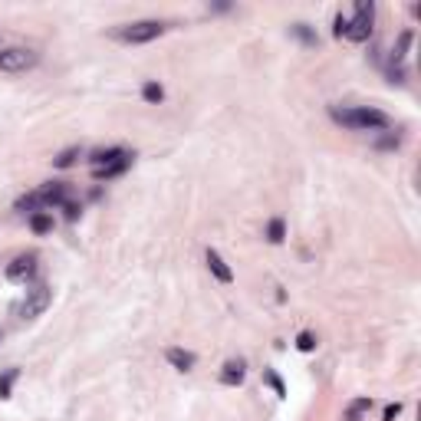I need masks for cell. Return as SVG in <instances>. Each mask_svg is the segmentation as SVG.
I'll return each instance as SVG.
<instances>
[{
  "mask_svg": "<svg viewBox=\"0 0 421 421\" xmlns=\"http://www.w3.org/2000/svg\"><path fill=\"white\" fill-rule=\"evenodd\" d=\"M329 116L333 122L346 125V129H356V132H366V129H389L392 119L385 112L378 109H366V106H356V109H339V106H329Z\"/></svg>",
  "mask_w": 421,
  "mask_h": 421,
  "instance_id": "obj_1",
  "label": "cell"
},
{
  "mask_svg": "<svg viewBox=\"0 0 421 421\" xmlns=\"http://www.w3.org/2000/svg\"><path fill=\"white\" fill-rule=\"evenodd\" d=\"M162 33H165V23H158V20H135V23L119 27L116 36L125 40V43H151V40H158Z\"/></svg>",
  "mask_w": 421,
  "mask_h": 421,
  "instance_id": "obj_2",
  "label": "cell"
},
{
  "mask_svg": "<svg viewBox=\"0 0 421 421\" xmlns=\"http://www.w3.org/2000/svg\"><path fill=\"white\" fill-rule=\"evenodd\" d=\"M40 63V56L27 50V46H11V50H0V69L4 73H27Z\"/></svg>",
  "mask_w": 421,
  "mask_h": 421,
  "instance_id": "obj_3",
  "label": "cell"
},
{
  "mask_svg": "<svg viewBox=\"0 0 421 421\" xmlns=\"http://www.w3.org/2000/svg\"><path fill=\"white\" fill-rule=\"evenodd\" d=\"M50 300H53V293H50V287H33V290H27V296H23L20 303V319H36V316H43L46 310H50Z\"/></svg>",
  "mask_w": 421,
  "mask_h": 421,
  "instance_id": "obj_4",
  "label": "cell"
},
{
  "mask_svg": "<svg viewBox=\"0 0 421 421\" xmlns=\"http://www.w3.org/2000/svg\"><path fill=\"white\" fill-rule=\"evenodd\" d=\"M372 20H375V7L362 0V4L356 7V17L349 20L346 36L352 40V43H366V40H368V33H372Z\"/></svg>",
  "mask_w": 421,
  "mask_h": 421,
  "instance_id": "obj_5",
  "label": "cell"
},
{
  "mask_svg": "<svg viewBox=\"0 0 421 421\" xmlns=\"http://www.w3.org/2000/svg\"><path fill=\"white\" fill-rule=\"evenodd\" d=\"M33 273H36V257L33 254H23L13 263H7V280L11 283H27Z\"/></svg>",
  "mask_w": 421,
  "mask_h": 421,
  "instance_id": "obj_6",
  "label": "cell"
},
{
  "mask_svg": "<svg viewBox=\"0 0 421 421\" xmlns=\"http://www.w3.org/2000/svg\"><path fill=\"white\" fill-rule=\"evenodd\" d=\"M247 375V366H244V359H227L224 368H221V382L224 385H240Z\"/></svg>",
  "mask_w": 421,
  "mask_h": 421,
  "instance_id": "obj_7",
  "label": "cell"
},
{
  "mask_svg": "<svg viewBox=\"0 0 421 421\" xmlns=\"http://www.w3.org/2000/svg\"><path fill=\"white\" fill-rule=\"evenodd\" d=\"M165 359H168V362H172L178 372H191V368H195V362H198L195 352H188V349H178V346L168 349V352H165Z\"/></svg>",
  "mask_w": 421,
  "mask_h": 421,
  "instance_id": "obj_8",
  "label": "cell"
},
{
  "mask_svg": "<svg viewBox=\"0 0 421 421\" xmlns=\"http://www.w3.org/2000/svg\"><path fill=\"white\" fill-rule=\"evenodd\" d=\"M207 270L214 273V277H217L221 283H234V270L227 267L224 257H221L217 250H207Z\"/></svg>",
  "mask_w": 421,
  "mask_h": 421,
  "instance_id": "obj_9",
  "label": "cell"
},
{
  "mask_svg": "<svg viewBox=\"0 0 421 421\" xmlns=\"http://www.w3.org/2000/svg\"><path fill=\"white\" fill-rule=\"evenodd\" d=\"M40 201H43V207H63L66 205V184L63 181L46 184L43 191H40Z\"/></svg>",
  "mask_w": 421,
  "mask_h": 421,
  "instance_id": "obj_10",
  "label": "cell"
},
{
  "mask_svg": "<svg viewBox=\"0 0 421 421\" xmlns=\"http://www.w3.org/2000/svg\"><path fill=\"white\" fill-rule=\"evenodd\" d=\"M122 158H129V151L125 149H106V151H96L89 162H92V172H96V168H109V165L122 162Z\"/></svg>",
  "mask_w": 421,
  "mask_h": 421,
  "instance_id": "obj_11",
  "label": "cell"
},
{
  "mask_svg": "<svg viewBox=\"0 0 421 421\" xmlns=\"http://www.w3.org/2000/svg\"><path fill=\"white\" fill-rule=\"evenodd\" d=\"M129 165H132V155H129V158H122V162H116V165H109V168H96V172H92V178H96V181H109V178H119V174L125 172Z\"/></svg>",
  "mask_w": 421,
  "mask_h": 421,
  "instance_id": "obj_12",
  "label": "cell"
},
{
  "mask_svg": "<svg viewBox=\"0 0 421 421\" xmlns=\"http://www.w3.org/2000/svg\"><path fill=\"white\" fill-rule=\"evenodd\" d=\"M372 408V399H356V401H349V408L346 415H343V421H362V415Z\"/></svg>",
  "mask_w": 421,
  "mask_h": 421,
  "instance_id": "obj_13",
  "label": "cell"
},
{
  "mask_svg": "<svg viewBox=\"0 0 421 421\" xmlns=\"http://www.w3.org/2000/svg\"><path fill=\"white\" fill-rule=\"evenodd\" d=\"M283 237H287V224H283V217H273L267 224V240L270 244H283Z\"/></svg>",
  "mask_w": 421,
  "mask_h": 421,
  "instance_id": "obj_14",
  "label": "cell"
},
{
  "mask_svg": "<svg viewBox=\"0 0 421 421\" xmlns=\"http://www.w3.org/2000/svg\"><path fill=\"white\" fill-rule=\"evenodd\" d=\"M30 227H33V234H46V230H53V217L46 214V211H36L30 217Z\"/></svg>",
  "mask_w": 421,
  "mask_h": 421,
  "instance_id": "obj_15",
  "label": "cell"
},
{
  "mask_svg": "<svg viewBox=\"0 0 421 421\" xmlns=\"http://www.w3.org/2000/svg\"><path fill=\"white\" fill-rule=\"evenodd\" d=\"M17 375H20V368H7L0 375V399H11V389H13V382H17Z\"/></svg>",
  "mask_w": 421,
  "mask_h": 421,
  "instance_id": "obj_16",
  "label": "cell"
},
{
  "mask_svg": "<svg viewBox=\"0 0 421 421\" xmlns=\"http://www.w3.org/2000/svg\"><path fill=\"white\" fill-rule=\"evenodd\" d=\"M408 43H411V30H405V33L399 36V43H395V50H392V66L405 60V50H408Z\"/></svg>",
  "mask_w": 421,
  "mask_h": 421,
  "instance_id": "obj_17",
  "label": "cell"
},
{
  "mask_svg": "<svg viewBox=\"0 0 421 421\" xmlns=\"http://www.w3.org/2000/svg\"><path fill=\"white\" fill-rule=\"evenodd\" d=\"M142 99H145V102H162L165 89L158 86V83H145V86H142Z\"/></svg>",
  "mask_w": 421,
  "mask_h": 421,
  "instance_id": "obj_18",
  "label": "cell"
},
{
  "mask_svg": "<svg viewBox=\"0 0 421 421\" xmlns=\"http://www.w3.org/2000/svg\"><path fill=\"white\" fill-rule=\"evenodd\" d=\"M36 207H43L40 191H36V195H23L20 201H17V211H30V214H36Z\"/></svg>",
  "mask_w": 421,
  "mask_h": 421,
  "instance_id": "obj_19",
  "label": "cell"
},
{
  "mask_svg": "<svg viewBox=\"0 0 421 421\" xmlns=\"http://www.w3.org/2000/svg\"><path fill=\"white\" fill-rule=\"evenodd\" d=\"M76 158H79V149H66V151H60V155H56L53 158V165L56 168H69V165H76Z\"/></svg>",
  "mask_w": 421,
  "mask_h": 421,
  "instance_id": "obj_20",
  "label": "cell"
},
{
  "mask_svg": "<svg viewBox=\"0 0 421 421\" xmlns=\"http://www.w3.org/2000/svg\"><path fill=\"white\" fill-rule=\"evenodd\" d=\"M293 33H296V36H300V40H303L306 46H316V33L310 30L306 23H296V27H293Z\"/></svg>",
  "mask_w": 421,
  "mask_h": 421,
  "instance_id": "obj_21",
  "label": "cell"
},
{
  "mask_svg": "<svg viewBox=\"0 0 421 421\" xmlns=\"http://www.w3.org/2000/svg\"><path fill=\"white\" fill-rule=\"evenodd\" d=\"M296 349H300V352H313V349H316V336L313 333H300V336H296Z\"/></svg>",
  "mask_w": 421,
  "mask_h": 421,
  "instance_id": "obj_22",
  "label": "cell"
},
{
  "mask_svg": "<svg viewBox=\"0 0 421 421\" xmlns=\"http://www.w3.org/2000/svg\"><path fill=\"white\" fill-rule=\"evenodd\" d=\"M79 214H83V207L76 205V201H66V205H63V217L69 221V224H73V221H79Z\"/></svg>",
  "mask_w": 421,
  "mask_h": 421,
  "instance_id": "obj_23",
  "label": "cell"
},
{
  "mask_svg": "<svg viewBox=\"0 0 421 421\" xmlns=\"http://www.w3.org/2000/svg\"><path fill=\"white\" fill-rule=\"evenodd\" d=\"M263 378H267V382H270V389L277 392V395H287V389H283V382H280V375H277V372H263Z\"/></svg>",
  "mask_w": 421,
  "mask_h": 421,
  "instance_id": "obj_24",
  "label": "cell"
},
{
  "mask_svg": "<svg viewBox=\"0 0 421 421\" xmlns=\"http://www.w3.org/2000/svg\"><path fill=\"white\" fill-rule=\"evenodd\" d=\"M346 30H349V17H343V13H339V17H336V36H339V40H343V36H346Z\"/></svg>",
  "mask_w": 421,
  "mask_h": 421,
  "instance_id": "obj_25",
  "label": "cell"
},
{
  "mask_svg": "<svg viewBox=\"0 0 421 421\" xmlns=\"http://www.w3.org/2000/svg\"><path fill=\"white\" fill-rule=\"evenodd\" d=\"M401 415V405L395 401V405H385V415H382V421H395Z\"/></svg>",
  "mask_w": 421,
  "mask_h": 421,
  "instance_id": "obj_26",
  "label": "cell"
}]
</instances>
